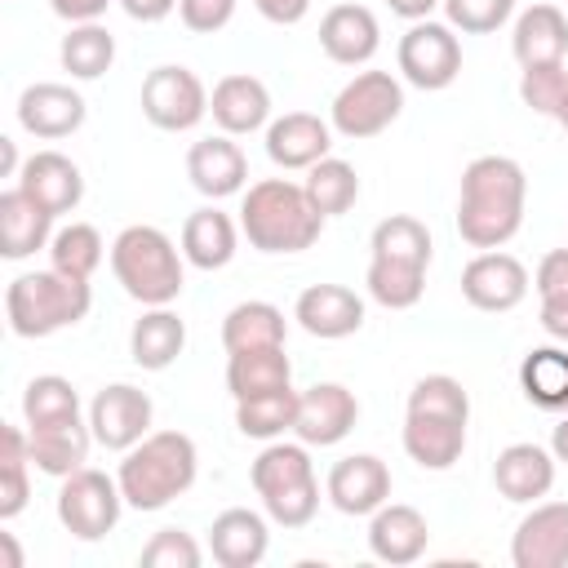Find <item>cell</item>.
<instances>
[{
	"label": "cell",
	"mask_w": 568,
	"mask_h": 568,
	"mask_svg": "<svg viewBox=\"0 0 568 568\" xmlns=\"http://www.w3.org/2000/svg\"><path fill=\"white\" fill-rule=\"evenodd\" d=\"M528 173L510 155H475L457 186V235L470 248H506L524 226Z\"/></svg>",
	"instance_id": "obj_1"
},
{
	"label": "cell",
	"mask_w": 568,
	"mask_h": 568,
	"mask_svg": "<svg viewBox=\"0 0 568 568\" xmlns=\"http://www.w3.org/2000/svg\"><path fill=\"white\" fill-rule=\"evenodd\" d=\"M324 222L328 217L293 178H262L240 195V231L257 253H306L320 240Z\"/></svg>",
	"instance_id": "obj_2"
},
{
	"label": "cell",
	"mask_w": 568,
	"mask_h": 568,
	"mask_svg": "<svg viewBox=\"0 0 568 568\" xmlns=\"http://www.w3.org/2000/svg\"><path fill=\"white\" fill-rule=\"evenodd\" d=\"M195 475H200V453L186 430H151L129 453H120V466H115L124 506L142 515L164 510L169 501L191 493Z\"/></svg>",
	"instance_id": "obj_3"
},
{
	"label": "cell",
	"mask_w": 568,
	"mask_h": 568,
	"mask_svg": "<svg viewBox=\"0 0 568 568\" xmlns=\"http://www.w3.org/2000/svg\"><path fill=\"white\" fill-rule=\"evenodd\" d=\"M93 306V288L89 280L62 275V271H22L9 280L4 288V320L13 337L40 342L53 337L62 328H75Z\"/></svg>",
	"instance_id": "obj_4"
},
{
	"label": "cell",
	"mask_w": 568,
	"mask_h": 568,
	"mask_svg": "<svg viewBox=\"0 0 568 568\" xmlns=\"http://www.w3.org/2000/svg\"><path fill=\"white\" fill-rule=\"evenodd\" d=\"M182 248L160 226H124L111 240V275L138 306H173L182 297L186 271Z\"/></svg>",
	"instance_id": "obj_5"
},
{
	"label": "cell",
	"mask_w": 568,
	"mask_h": 568,
	"mask_svg": "<svg viewBox=\"0 0 568 568\" xmlns=\"http://www.w3.org/2000/svg\"><path fill=\"white\" fill-rule=\"evenodd\" d=\"M248 484L262 497V510L271 515V524L280 528H306L320 510V479H315V462L311 448L297 439H271L253 466H248Z\"/></svg>",
	"instance_id": "obj_6"
},
{
	"label": "cell",
	"mask_w": 568,
	"mask_h": 568,
	"mask_svg": "<svg viewBox=\"0 0 568 568\" xmlns=\"http://www.w3.org/2000/svg\"><path fill=\"white\" fill-rule=\"evenodd\" d=\"M404 111V84L399 75L390 71H355L333 106H328V124L337 138H351V142H364V138H377L386 133Z\"/></svg>",
	"instance_id": "obj_7"
},
{
	"label": "cell",
	"mask_w": 568,
	"mask_h": 568,
	"mask_svg": "<svg viewBox=\"0 0 568 568\" xmlns=\"http://www.w3.org/2000/svg\"><path fill=\"white\" fill-rule=\"evenodd\" d=\"M120 510H124V493H120V479L106 470L80 466L58 488V524L75 541H102L106 532H115Z\"/></svg>",
	"instance_id": "obj_8"
},
{
	"label": "cell",
	"mask_w": 568,
	"mask_h": 568,
	"mask_svg": "<svg viewBox=\"0 0 568 568\" xmlns=\"http://www.w3.org/2000/svg\"><path fill=\"white\" fill-rule=\"evenodd\" d=\"M395 62H399V75L413 89L439 93L462 75V40L448 22L422 18V22H408V31L399 36Z\"/></svg>",
	"instance_id": "obj_9"
},
{
	"label": "cell",
	"mask_w": 568,
	"mask_h": 568,
	"mask_svg": "<svg viewBox=\"0 0 568 568\" xmlns=\"http://www.w3.org/2000/svg\"><path fill=\"white\" fill-rule=\"evenodd\" d=\"M138 106H142V115L155 129H164V133H191L209 115V89H204V80L191 67L164 62V67L146 71Z\"/></svg>",
	"instance_id": "obj_10"
},
{
	"label": "cell",
	"mask_w": 568,
	"mask_h": 568,
	"mask_svg": "<svg viewBox=\"0 0 568 568\" xmlns=\"http://www.w3.org/2000/svg\"><path fill=\"white\" fill-rule=\"evenodd\" d=\"M151 422H155V404L133 382H111L89 404V430L106 453H129L138 439L151 435Z\"/></svg>",
	"instance_id": "obj_11"
},
{
	"label": "cell",
	"mask_w": 568,
	"mask_h": 568,
	"mask_svg": "<svg viewBox=\"0 0 568 568\" xmlns=\"http://www.w3.org/2000/svg\"><path fill=\"white\" fill-rule=\"evenodd\" d=\"M528 266L506 248H484L462 266V297L484 315H506L528 297Z\"/></svg>",
	"instance_id": "obj_12"
},
{
	"label": "cell",
	"mask_w": 568,
	"mask_h": 568,
	"mask_svg": "<svg viewBox=\"0 0 568 568\" xmlns=\"http://www.w3.org/2000/svg\"><path fill=\"white\" fill-rule=\"evenodd\" d=\"M355 422H359V399L342 382H315V386L297 390L293 435L306 448H333V444H342L355 430Z\"/></svg>",
	"instance_id": "obj_13"
},
{
	"label": "cell",
	"mask_w": 568,
	"mask_h": 568,
	"mask_svg": "<svg viewBox=\"0 0 568 568\" xmlns=\"http://www.w3.org/2000/svg\"><path fill=\"white\" fill-rule=\"evenodd\" d=\"M84 115H89V102L80 98V89L62 80H36L18 93V124L40 142L71 138L84 124Z\"/></svg>",
	"instance_id": "obj_14"
},
{
	"label": "cell",
	"mask_w": 568,
	"mask_h": 568,
	"mask_svg": "<svg viewBox=\"0 0 568 568\" xmlns=\"http://www.w3.org/2000/svg\"><path fill=\"white\" fill-rule=\"evenodd\" d=\"M515 568H564L568 564V501H532L510 537Z\"/></svg>",
	"instance_id": "obj_15"
},
{
	"label": "cell",
	"mask_w": 568,
	"mask_h": 568,
	"mask_svg": "<svg viewBox=\"0 0 568 568\" xmlns=\"http://www.w3.org/2000/svg\"><path fill=\"white\" fill-rule=\"evenodd\" d=\"M293 320L302 333L320 342H342L364 328V297L346 284H311L293 302Z\"/></svg>",
	"instance_id": "obj_16"
},
{
	"label": "cell",
	"mask_w": 568,
	"mask_h": 568,
	"mask_svg": "<svg viewBox=\"0 0 568 568\" xmlns=\"http://www.w3.org/2000/svg\"><path fill=\"white\" fill-rule=\"evenodd\" d=\"M186 178L204 200H231L248 186V160L231 133H213L191 142L186 151Z\"/></svg>",
	"instance_id": "obj_17"
},
{
	"label": "cell",
	"mask_w": 568,
	"mask_h": 568,
	"mask_svg": "<svg viewBox=\"0 0 568 568\" xmlns=\"http://www.w3.org/2000/svg\"><path fill=\"white\" fill-rule=\"evenodd\" d=\"M324 497L342 515H373L377 506L390 501V470L377 453H351V457L333 462V470L324 479Z\"/></svg>",
	"instance_id": "obj_18"
},
{
	"label": "cell",
	"mask_w": 568,
	"mask_h": 568,
	"mask_svg": "<svg viewBox=\"0 0 568 568\" xmlns=\"http://www.w3.org/2000/svg\"><path fill=\"white\" fill-rule=\"evenodd\" d=\"M266 155L284 173H306L324 155H333V124L311 111H284L266 124Z\"/></svg>",
	"instance_id": "obj_19"
},
{
	"label": "cell",
	"mask_w": 568,
	"mask_h": 568,
	"mask_svg": "<svg viewBox=\"0 0 568 568\" xmlns=\"http://www.w3.org/2000/svg\"><path fill=\"white\" fill-rule=\"evenodd\" d=\"M209 115L217 124V133H231V138H248L257 129L271 124V89L248 75V71H231L213 84L209 93Z\"/></svg>",
	"instance_id": "obj_20"
},
{
	"label": "cell",
	"mask_w": 568,
	"mask_h": 568,
	"mask_svg": "<svg viewBox=\"0 0 568 568\" xmlns=\"http://www.w3.org/2000/svg\"><path fill=\"white\" fill-rule=\"evenodd\" d=\"M13 182H18L36 204H44L53 217L75 213L80 200H84V173H80V164H75L71 155H62V151H31V155L22 160V169H18Z\"/></svg>",
	"instance_id": "obj_21"
},
{
	"label": "cell",
	"mask_w": 568,
	"mask_h": 568,
	"mask_svg": "<svg viewBox=\"0 0 568 568\" xmlns=\"http://www.w3.org/2000/svg\"><path fill=\"white\" fill-rule=\"evenodd\" d=\"M430 546V524L417 506H404V501H386L368 515V550L373 559L390 564V568H404V564H417Z\"/></svg>",
	"instance_id": "obj_22"
},
{
	"label": "cell",
	"mask_w": 568,
	"mask_h": 568,
	"mask_svg": "<svg viewBox=\"0 0 568 568\" xmlns=\"http://www.w3.org/2000/svg\"><path fill=\"white\" fill-rule=\"evenodd\" d=\"M320 49L337 67H368L382 49V27L368 4H333L320 18Z\"/></svg>",
	"instance_id": "obj_23"
},
{
	"label": "cell",
	"mask_w": 568,
	"mask_h": 568,
	"mask_svg": "<svg viewBox=\"0 0 568 568\" xmlns=\"http://www.w3.org/2000/svg\"><path fill=\"white\" fill-rule=\"evenodd\" d=\"M555 466H559L555 453L541 444H528V439L506 444L493 462V488L515 506H532L555 488Z\"/></svg>",
	"instance_id": "obj_24"
},
{
	"label": "cell",
	"mask_w": 568,
	"mask_h": 568,
	"mask_svg": "<svg viewBox=\"0 0 568 568\" xmlns=\"http://www.w3.org/2000/svg\"><path fill=\"white\" fill-rule=\"evenodd\" d=\"M271 550V515L231 506L209 524V555L222 568H257Z\"/></svg>",
	"instance_id": "obj_25"
},
{
	"label": "cell",
	"mask_w": 568,
	"mask_h": 568,
	"mask_svg": "<svg viewBox=\"0 0 568 568\" xmlns=\"http://www.w3.org/2000/svg\"><path fill=\"white\" fill-rule=\"evenodd\" d=\"M466 426L462 417H444V413H408L404 408V453L408 462H417L422 470H448L462 462L466 453Z\"/></svg>",
	"instance_id": "obj_26"
},
{
	"label": "cell",
	"mask_w": 568,
	"mask_h": 568,
	"mask_svg": "<svg viewBox=\"0 0 568 568\" xmlns=\"http://www.w3.org/2000/svg\"><path fill=\"white\" fill-rule=\"evenodd\" d=\"M49 240H53V213L36 204L18 182L0 191V257L9 262L36 257L40 248H49Z\"/></svg>",
	"instance_id": "obj_27"
},
{
	"label": "cell",
	"mask_w": 568,
	"mask_h": 568,
	"mask_svg": "<svg viewBox=\"0 0 568 568\" xmlns=\"http://www.w3.org/2000/svg\"><path fill=\"white\" fill-rule=\"evenodd\" d=\"M510 53L519 67H555L568 58V13L559 4H528L510 27Z\"/></svg>",
	"instance_id": "obj_28"
},
{
	"label": "cell",
	"mask_w": 568,
	"mask_h": 568,
	"mask_svg": "<svg viewBox=\"0 0 568 568\" xmlns=\"http://www.w3.org/2000/svg\"><path fill=\"white\" fill-rule=\"evenodd\" d=\"M240 235L244 231L231 213H222L217 204H204V209L186 213V222H182V257L195 271H222L235 257Z\"/></svg>",
	"instance_id": "obj_29"
},
{
	"label": "cell",
	"mask_w": 568,
	"mask_h": 568,
	"mask_svg": "<svg viewBox=\"0 0 568 568\" xmlns=\"http://www.w3.org/2000/svg\"><path fill=\"white\" fill-rule=\"evenodd\" d=\"M186 346V320L173 306H146L129 328V355L146 373H164Z\"/></svg>",
	"instance_id": "obj_30"
},
{
	"label": "cell",
	"mask_w": 568,
	"mask_h": 568,
	"mask_svg": "<svg viewBox=\"0 0 568 568\" xmlns=\"http://www.w3.org/2000/svg\"><path fill=\"white\" fill-rule=\"evenodd\" d=\"M27 444H31V462L40 475H53V479H67L75 475L84 462H89V448L98 444L89 422H58V426H27Z\"/></svg>",
	"instance_id": "obj_31"
},
{
	"label": "cell",
	"mask_w": 568,
	"mask_h": 568,
	"mask_svg": "<svg viewBox=\"0 0 568 568\" xmlns=\"http://www.w3.org/2000/svg\"><path fill=\"white\" fill-rule=\"evenodd\" d=\"M293 386V364L284 346H257V351H231L226 355V390L231 399H253Z\"/></svg>",
	"instance_id": "obj_32"
},
{
	"label": "cell",
	"mask_w": 568,
	"mask_h": 568,
	"mask_svg": "<svg viewBox=\"0 0 568 568\" xmlns=\"http://www.w3.org/2000/svg\"><path fill=\"white\" fill-rule=\"evenodd\" d=\"M284 337H288V320L271 302L248 297V302H240V306H231L222 315V346H226V355L231 351H257V346H284Z\"/></svg>",
	"instance_id": "obj_33"
},
{
	"label": "cell",
	"mask_w": 568,
	"mask_h": 568,
	"mask_svg": "<svg viewBox=\"0 0 568 568\" xmlns=\"http://www.w3.org/2000/svg\"><path fill=\"white\" fill-rule=\"evenodd\" d=\"M519 390L528 404H537L546 413H568V351L532 346L519 364Z\"/></svg>",
	"instance_id": "obj_34"
},
{
	"label": "cell",
	"mask_w": 568,
	"mask_h": 568,
	"mask_svg": "<svg viewBox=\"0 0 568 568\" xmlns=\"http://www.w3.org/2000/svg\"><path fill=\"white\" fill-rule=\"evenodd\" d=\"M364 288L377 306L386 311H408L422 302L426 293V266L417 262H399V257H368V271H364Z\"/></svg>",
	"instance_id": "obj_35"
},
{
	"label": "cell",
	"mask_w": 568,
	"mask_h": 568,
	"mask_svg": "<svg viewBox=\"0 0 568 568\" xmlns=\"http://www.w3.org/2000/svg\"><path fill=\"white\" fill-rule=\"evenodd\" d=\"M31 444L27 426H0V519H18L31 497Z\"/></svg>",
	"instance_id": "obj_36"
},
{
	"label": "cell",
	"mask_w": 568,
	"mask_h": 568,
	"mask_svg": "<svg viewBox=\"0 0 568 568\" xmlns=\"http://www.w3.org/2000/svg\"><path fill=\"white\" fill-rule=\"evenodd\" d=\"M58 62L71 80H98L111 71L115 62V36L102 27V22H80L62 36L58 44Z\"/></svg>",
	"instance_id": "obj_37"
},
{
	"label": "cell",
	"mask_w": 568,
	"mask_h": 568,
	"mask_svg": "<svg viewBox=\"0 0 568 568\" xmlns=\"http://www.w3.org/2000/svg\"><path fill=\"white\" fill-rule=\"evenodd\" d=\"M297 422V390H271V395H253V399H235V430L244 439H284Z\"/></svg>",
	"instance_id": "obj_38"
},
{
	"label": "cell",
	"mask_w": 568,
	"mask_h": 568,
	"mask_svg": "<svg viewBox=\"0 0 568 568\" xmlns=\"http://www.w3.org/2000/svg\"><path fill=\"white\" fill-rule=\"evenodd\" d=\"M302 186H306L311 204H315L324 217H342V213H351L355 200H359V173H355L351 160H337V155H324L320 164H311Z\"/></svg>",
	"instance_id": "obj_39"
},
{
	"label": "cell",
	"mask_w": 568,
	"mask_h": 568,
	"mask_svg": "<svg viewBox=\"0 0 568 568\" xmlns=\"http://www.w3.org/2000/svg\"><path fill=\"white\" fill-rule=\"evenodd\" d=\"M430 231L422 217L413 213H390L373 226L368 235V257H399V262H417V266H430Z\"/></svg>",
	"instance_id": "obj_40"
},
{
	"label": "cell",
	"mask_w": 568,
	"mask_h": 568,
	"mask_svg": "<svg viewBox=\"0 0 568 568\" xmlns=\"http://www.w3.org/2000/svg\"><path fill=\"white\" fill-rule=\"evenodd\" d=\"M80 417V390L58 377V373H40L27 382L22 390V426H58V422H75Z\"/></svg>",
	"instance_id": "obj_41"
},
{
	"label": "cell",
	"mask_w": 568,
	"mask_h": 568,
	"mask_svg": "<svg viewBox=\"0 0 568 568\" xmlns=\"http://www.w3.org/2000/svg\"><path fill=\"white\" fill-rule=\"evenodd\" d=\"M102 257H106V244H102L98 226H89V222H67L49 240V266L62 271V275L93 280V271L102 266Z\"/></svg>",
	"instance_id": "obj_42"
},
{
	"label": "cell",
	"mask_w": 568,
	"mask_h": 568,
	"mask_svg": "<svg viewBox=\"0 0 568 568\" xmlns=\"http://www.w3.org/2000/svg\"><path fill=\"white\" fill-rule=\"evenodd\" d=\"M408 413H444V417H462L470 422V395L453 373H426L413 382L408 390Z\"/></svg>",
	"instance_id": "obj_43"
},
{
	"label": "cell",
	"mask_w": 568,
	"mask_h": 568,
	"mask_svg": "<svg viewBox=\"0 0 568 568\" xmlns=\"http://www.w3.org/2000/svg\"><path fill=\"white\" fill-rule=\"evenodd\" d=\"M439 9H444L453 31H462V36H493L497 27L510 22L515 0H444Z\"/></svg>",
	"instance_id": "obj_44"
},
{
	"label": "cell",
	"mask_w": 568,
	"mask_h": 568,
	"mask_svg": "<svg viewBox=\"0 0 568 568\" xmlns=\"http://www.w3.org/2000/svg\"><path fill=\"white\" fill-rule=\"evenodd\" d=\"M138 564H142V568H200V564H204V550H200V541H195L186 528H160V532L142 546Z\"/></svg>",
	"instance_id": "obj_45"
},
{
	"label": "cell",
	"mask_w": 568,
	"mask_h": 568,
	"mask_svg": "<svg viewBox=\"0 0 568 568\" xmlns=\"http://www.w3.org/2000/svg\"><path fill=\"white\" fill-rule=\"evenodd\" d=\"M564 75H568L564 62H555V67H519V98H524V106L555 120V106H559V93H564Z\"/></svg>",
	"instance_id": "obj_46"
},
{
	"label": "cell",
	"mask_w": 568,
	"mask_h": 568,
	"mask_svg": "<svg viewBox=\"0 0 568 568\" xmlns=\"http://www.w3.org/2000/svg\"><path fill=\"white\" fill-rule=\"evenodd\" d=\"M178 18L195 36H217L235 18V0H178Z\"/></svg>",
	"instance_id": "obj_47"
},
{
	"label": "cell",
	"mask_w": 568,
	"mask_h": 568,
	"mask_svg": "<svg viewBox=\"0 0 568 568\" xmlns=\"http://www.w3.org/2000/svg\"><path fill=\"white\" fill-rule=\"evenodd\" d=\"M532 288L537 297H555V293H568V248H550L537 271H532Z\"/></svg>",
	"instance_id": "obj_48"
},
{
	"label": "cell",
	"mask_w": 568,
	"mask_h": 568,
	"mask_svg": "<svg viewBox=\"0 0 568 568\" xmlns=\"http://www.w3.org/2000/svg\"><path fill=\"white\" fill-rule=\"evenodd\" d=\"M115 0H49V9L62 18V22H71V27H80V22H102V13L111 9Z\"/></svg>",
	"instance_id": "obj_49"
},
{
	"label": "cell",
	"mask_w": 568,
	"mask_h": 568,
	"mask_svg": "<svg viewBox=\"0 0 568 568\" xmlns=\"http://www.w3.org/2000/svg\"><path fill=\"white\" fill-rule=\"evenodd\" d=\"M546 337L564 342L568 346V293H555V297H541V311H537Z\"/></svg>",
	"instance_id": "obj_50"
},
{
	"label": "cell",
	"mask_w": 568,
	"mask_h": 568,
	"mask_svg": "<svg viewBox=\"0 0 568 568\" xmlns=\"http://www.w3.org/2000/svg\"><path fill=\"white\" fill-rule=\"evenodd\" d=\"M253 9L275 27H297L311 13V0H253Z\"/></svg>",
	"instance_id": "obj_51"
},
{
	"label": "cell",
	"mask_w": 568,
	"mask_h": 568,
	"mask_svg": "<svg viewBox=\"0 0 568 568\" xmlns=\"http://www.w3.org/2000/svg\"><path fill=\"white\" fill-rule=\"evenodd\" d=\"M115 4H120L133 22H146V27H151V22H164V18L178 9V0H115Z\"/></svg>",
	"instance_id": "obj_52"
},
{
	"label": "cell",
	"mask_w": 568,
	"mask_h": 568,
	"mask_svg": "<svg viewBox=\"0 0 568 568\" xmlns=\"http://www.w3.org/2000/svg\"><path fill=\"white\" fill-rule=\"evenodd\" d=\"M439 4H444V0H386V9L399 13L404 22H422V18H430Z\"/></svg>",
	"instance_id": "obj_53"
},
{
	"label": "cell",
	"mask_w": 568,
	"mask_h": 568,
	"mask_svg": "<svg viewBox=\"0 0 568 568\" xmlns=\"http://www.w3.org/2000/svg\"><path fill=\"white\" fill-rule=\"evenodd\" d=\"M550 453H555V462L568 466V413H559V422L550 430Z\"/></svg>",
	"instance_id": "obj_54"
},
{
	"label": "cell",
	"mask_w": 568,
	"mask_h": 568,
	"mask_svg": "<svg viewBox=\"0 0 568 568\" xmlns=\"http://www.w3.org/2000/svg\"><path fill=\"white\" fill-rule=\"evenodd\" d=\"M0 160H4V178H18L22 160H18V151H13V138H0Z\"/></svg>",
	"instance_id": "obj_55"
},
{
	"label": "cell",
	"mask_w": 568,
	"mask_h": 568,
	"mask_svg": "<svg viewBox=\"0 0 568 568\" xmlns=\"http://www.w3.org/2000/svg\"><path fill=\"white\" fill-rule=\"evenodd\" d=\"M0 546H4V568H22V550H18L13 532H0Z\"/></svg>",
	"instance_id": "obj_56"
},
{
	"label": "cell",
	"mask_w": 568,
	"mask_h": 568,
	"mask_svg": "<svg viewBox=\"0 0 568 568\" xmlns=\"http://www.w3.org/2000/svg\"><path fill=\"white\" fill-rule=\"evenodd\" d=\"M555 124L568 133V75H564V93H559V106H555Z\"/></svg>",
	"instance_id": "obj_57"
}]
</instances>
